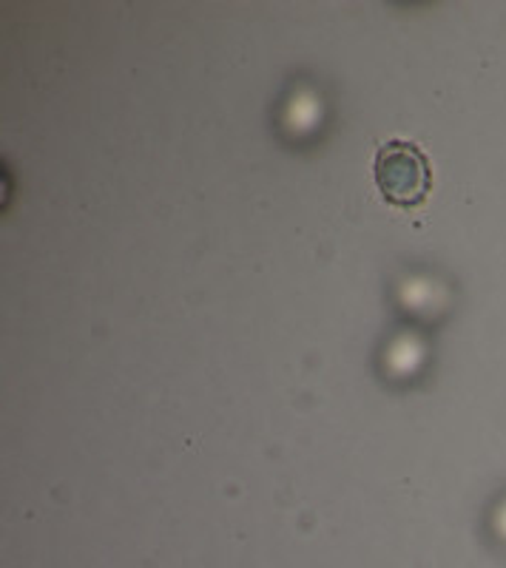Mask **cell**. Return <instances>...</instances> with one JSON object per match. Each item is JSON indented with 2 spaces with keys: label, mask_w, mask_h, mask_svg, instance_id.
Wrapping results in <instances>:
<instances>
[{
  "label": "cell",
  "mask_w": 506,
  "mask_h": 568,
  "mask_svg": "<svg viewBox=\"0 0 506 568\" xmlns=\"http://www.w3.org/2000/svg\"><path fill=\"white\" fill-rule=\"evenodd\" d=\"M373 174L389 205H422L433 187V165H429L427 151L418 142L402 140V136H389L378 145Z\"/></svg>",
  "instance_id": "1"
}]
</instances>
